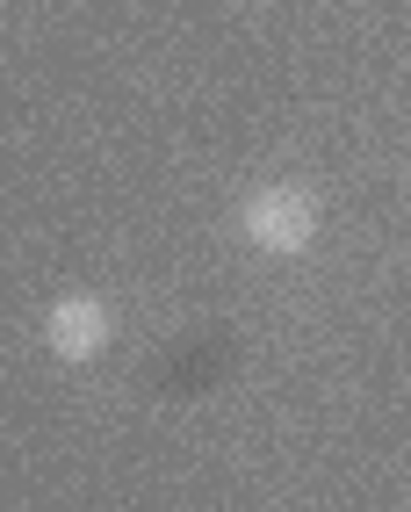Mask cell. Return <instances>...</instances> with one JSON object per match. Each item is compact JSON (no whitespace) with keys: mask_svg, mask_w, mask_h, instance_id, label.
Segmentation results:
<instances>
[{"mask_svg":"<svg viewBox=\"0 0 411 512\" xmlns=\"http://www.w3.org/2000/svg\"><path fill=\"white\" fill-rule=\"evenodd\" d=\"M238 231H246L260 253L296 260V253H311V238H318V195L296 188V181H267V188H253L238 202Z\"/></svg>","mask_w":411,"mask_h":512,"instance_id":"6da1fadb","label":"cell"},{"mask_svg":"<svg viewBox=\"0 0 411 512\" xmlns=\"http://www.w3.org/2000/svg\"><path fill=\"white\" fill-rule=\"evenodd\" d=\"M109 339H116V318H109V303L101 296H58L51 311H44V347L58 361H94V354H109Z\"/></svg>","mask_w":411,"mask_h":512,"instance_id":"7a4b0ae2","label":"cell"}]
</instances>
